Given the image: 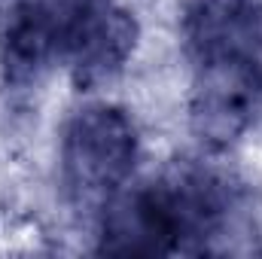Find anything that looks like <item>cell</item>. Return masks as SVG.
Segmentation results:
<instances>
[{"label":"cell","mask_w":262,"mask_h":259,"mask_svg":"<svg viewBox=\"0 0 262 259\" xmlns=\"http://www.w3.org/2000/svg\"><path fill=\"white\" fill-rule=\"evenodd\" d=\"M232 198L220 177L183 168L119 189L101 204L98 250L119 256H165L204 250L229 223Z\"/></svg>","instance_id":"6da1fadb"},{"label":"cell","mask_w":262,"mask_h":259,"mask_svg":"<svg viewBox=\"0 0 262 259\" xmlns=\"http://www.w3.org/2000/svg\"><path fill=\"white\" fill-rule=\"evenodd\" d=\"M140 156L134 119L116 104L76 110L61 134V177L76 201L104 204L128 186Z\"/></svg>","instance_id":"7a4b0ae2"},{"label":"cell","mask_w":262,"mask_h":259,"mask_svg":"<svg viewBox=\"0 0 262 259\" xmlns=\"http://www.w3.org/2000/svg\"><path fill=\"white\" fill-rule=\"evenodd\" d=\"M107 0H15L0 28L6 82L25 85L52 61H67L73 43Z\"/></svg>","instance_id":"3957f363"},{"label":"cell","mask_w":262,"mask_h":259,"mask_svg":"<svg viewBox=\"0 0 262 259\" xmlns=\"http://www.w3.org/2000/svg\"><path fill=\"white\" fill-rule=\"evenodd\" d=\"M183 40L195 67L238 64L262 82V0H189Z\"/></svg>","instance_id":"277c9868"},{"label":"cell","mask_w":262,"mask_h":259,"mask_svg":"<svg viewBox=\"0 0 262 259\" xmlns=\"http://www.w3.org/2000/svg\"><path fill=\"white\" fill-rule=\"evenodd\" d=\"M195 92L189 122L195 137L210 149L232 146L250 128L262 101V82L238 64L195 67Z\"/></svg>","instance_id":"5b68a950"},{"label":"cell","mask_w":262,"mask_h":259,"mask_svg":"<svg viewBox=\"0 0 262 259\" xmlns=\"http://www.w3.org/2000/svg\"><path fill=\"white\" fill-rule=\"evenodd\" d=\"M137 37H140L137 18L128 9L107 0L92 15V21L85 25V31L79 34V40L73 43V49L67 55L76 89L85 92V89H95V85L113 79L134 55Z\"/></svg>","instance_id":"8992f818"}]
</instances>
